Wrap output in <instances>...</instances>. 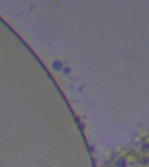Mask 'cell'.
Segmentation results:
<instances>
[{"mask_svg":"<svg viewBox=\"0 0 149 167\" xmlns=\"http://www.w3.org/2000/svg\"><path fill=\"white\" fill-rule=\"evenodd\" d=\"M70 69L68 68V67H66V68H64L63 69V72H64V74H66V75H67V74H69L70 73Z\"/></svg>","mask_w":149,"mask_h":167,"instance_id":"cell-2","label":"cell"},{"mask_svg":"<svg viewBox=\"0 0 149 167\" xmlns=\"http://www.w3.org/2000/svg\"><path fill=\"white\" fill-rule=\"evenodd\" d=\"M52 69L54 70V71H56V72H59L60 70H62L63 69V64H62V62H60V61H58V60H57V61H54L53 63H52Z\"/></svg>","mask_w":149,"mask_h":167,"instance_id":"cell-1","label":"cell"}]
</instances>
